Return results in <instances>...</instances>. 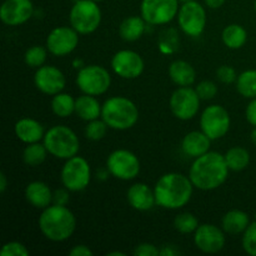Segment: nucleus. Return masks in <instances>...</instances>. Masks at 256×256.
I'll return each mask as SVG.
<instances>
[{"mask_svg":"<svg viewBox=\"0 0 256 256\" xmlns=\"http://www.w3.org/2000/svg\"><path fill=\"white\" fill-rule=\"evenodd\" d=\"M76 86L82 94L99 96L105 94L112 85L110 72L100 65H84L76 74Z\"/></svg>","mask_w":256,"mask_h":256,"instance_id":"obj_8","label":"nucleus"},{"mask_svg":"<svg viewBox=\"0 0 256 256\" xmlns=\"http://www.w3.org/2000/svg\"><path fill=\"white\" fill-rule=\"evenodd\" d=\"M14 132L20 142L25 144L39 142L44 139L45 132L42 125L32 118H22L14 125Z\"/></svg>","mask_w":256,"mask_h":256,"instance_id":"obj_22","label":"nucleus"},{"mask_svg":"<svg viewBox=\"0 0 256 256\" xmlns=\"http://www.w3.org/2000/svg\"><path fill=\"white\" fill-rule=\"evenodd\" d=\"M179 0H142L140 12L150 25H165L179 12Z\"/></svg>","mask_w":256,"mask_h":256,"instance_id":"obj_13","label":"nucleus"},{"mask_svg":"<svg viewBox=\"0 0 256 256\" xmlns=\"http://www.w3.org/2000/svg\"><path fill=\"white\" fill-rule=\"evenodd\" d=\"M69 202V190L66 188L64 189H58L54 192L52 195V204H59V205H68Z\"/></svg>","mask_w":256,"mask_h":256,"instance_id":"obj_41","label":"nucleus"},{"mask_svg":"<svg viewBox=\"0 0 256 256\" xmlns=\"http://www.w3.org/2000/svg\"><path fill=\"white\" fill-rule=\"evenodd\" d=\"M229 172L224 155L218 152H208L194 159L189 170V178L196 189L212 192L226 182Z\"/></svg>","mask_w":256,"mask_h":256,"instance_id":"obj_1","label":"nucleus"},{"mask_svg":"<svg viewBox=\"0 0 256 256\" xmlns=\"http://www.w3.org/2000/svg\"><path fill=\"white\" fill-rule=\"evenodd\" d=\"M225 162L232 172H239L246 169L250 164V154L242 146H234L224 154Z\"/></svg>","mask_w":256,"mask_h":256,"instance_id":"obj_28","label":"nucleus"},{"mask_svg":"<svg viewBox=\"0 0 256 256\" xmlns=\"http://www.w3.org/2000/svg\"><path fill=\"white\" fill-rule=\"evenodd\" d=\"M49 154L56 159L68 160L78 155L80 150V140L72 129L65 125H55L50 128L42 139Z\"/></svg>","mask_w":256,"mask_h":256,"instance_id":"obj_5","label":"nucleus"},{"mask_svg":"<svg viewBox=\"0 0 256 256\" xmlns=\"http://www.w3.org/2000/svg\"><path fill=\"white\" fill-rule=\"evenodd\" d=\"M192 2V0H179V2H182H182Z\"/></svg>","mask_w":256,"mask_h":256,"instance_id":"obj_49","label":"nucleus"},{"mask_svg":"<svg viewBox=\"0 0 256 256\" xmlns=\"http://www.w3.org/2000/svg\"><path fill=\"white\" fill-rule=\"evenodd\" d=\"M102 105L98 102V99L92 95L82 94V96L75 99V114L84 122L102 118Z\"/></svg>","mask_w":256,"mask_h":256,"instance_id":"obj_24","label":"nucleus"},{"mask_svg":"<svg viewBox=\"0 0 256 256\" xmlns=\"http://www.w3.org/2000/svg\"><path fill=\"white\" fill-rule=\"evenodd\" d=\"M225 232L214 224H200L194 232V244L205 254H216L225 246Z\"/></svg>","mask_w":256,"mask_h":256,"instance_id":"obj_16","label":"nucleus"},{"mask_svg":"<svg viewBox=\"0 0 256 256\" xmlns=\"http://www.w3.org/2000/svg\"><path fill=\"white\" fill-rule=\"evenodd\" d=\"M194 188L189 176L180 172L164 174L154 186L156 205L166 210L182 209L192 200Z\"/></svg>","mask_w":256,"mask_h":256,"instance_id":"obj_2","label":"nucleus"},{"mask_svg":"<svg viewBox=\"0 0 256 256\" xmlns=\"http://www.w3.org/2000/svg\"><path fill=\"white\" fill-rule=\"evenodd\" d=\"M8 189V178L5 172H0V192L4 194Z\"/></svg>","mask_w":256,"mask_h":256,"instance_id":"obj_45","label":"nucleus"},{"mask_svg":"<svg viewBox=\"0 0 256 256\" xmlns=\"http://www.w3.org/2000/svg\"><path fill=\"white\" fill-rule=\"evenodd\" d=\"M245 116H246L249 124H252V126H256V98L252 99V102L248 104L246 110H245Z\"/></svg>","mask_w":256,"mask_h":256,"instance_id":"obj_42","label":"nucleus"},{"mask_svg":"<svg viewBox=\"0 0 256 256\" xmlns=\"http://www.w3.org/2000/svg\"><path fill=\"white\" fill-rule=\"evenodd\" d=\"M255 10H256V0H255Z\"/></svg>","mask_w":256,"mask_h":256,"instance_id":"obj_51","label":"nucleus"},{"mask_svg":"<svg viewBox=\"0 0 256 256\" xmlns=\"http://www.w3.org/2000/svg\"><path fill=\"white\" fill-rule=\"evenodd\" d=\"M178 34L175 30H168L159 40V48L165 54H172L178 49Z\"/></svg>","mask_w":256,"mask_h":256,"instance_id":"obj_36","label":"nucleus"},{"mask_svg":"<svg viewBox=\"0 0 256 256\" xmlns=\"http://www.w3.org/2000/svg\"><path fill=\"white\" fill-rule=\"evenodd\" d=\"M112 69L118 76L126 80L138 79L145 69V62L134 50H120L112 58Z\"/></svg>","mask_w":256,"mask_h":256,"instance_id":"obj_15","label":"nucleus"},{"mask_svg":"<svg viewBox=\"0 0 256 256\" xmlns=\"http://www.w3.org/2000/svg\"><path fill=\"white\" fill-rule=\"evenodd\" d=\"M199 225V220L192 212H182L174 219V228L180 234H192Z\"/></svg>","mask_w":256,"mask_h":256,"instance_id":"obj_32","label":"nucleus"},{"mask_svg":"<svg viewBox=\"0 0 256 256\" xmlns=\"http://www.w3.org/2000/svg\"><path fill=\"white\" fill-rule=\"evenodd\" d=\"M50 108L58 118H68L75 112V99L70 94L62 92L52 96Z\"/></svg>","mask_w":256,"mask_h":256,"instance_id":"obj_29","label":"nucleus"},{"mask_svg":"<svg viewBox=\"0 0 256 256\" xmlns=\"http://www.w3.org/2000/svg\"><path fill=\"white\" fill-rule=\"evenodd\" d=\"M102 119L112 130L124 132L134 126L139 120V109L126 96H112L102 104Z\"/></svg>","mask_w":256,"mask_h":256,"instance_id":"obj_4","label":"nucleus"},{"mask_svg":"<svg viewBox=\"0 0 256 256\" xmlns=\"http://www.w3.org/2000/svg\"><path fill=\"white\" fill-rule=\"evenodd\" d=\"M108 255H110V256H112V255H120V256H125L126 254H125V252H108Z\"/></svg>","mask_w":256,"mask_h":256,"instance_id":"obj_48","label":"nucleus"},{"mask_svg":"<svg viewBox=\"0 0 256 256\" xmlns=\"http://www.w3.org/2000/svg\"><path fill=\"white\" fill-rule=\"evenodd\" d=\"M250 139H252V142L256 145V126H254V129H252V135H250Z\"/></svg>","mask_w":256,"mask_h":256,"instance_id":"obj_47","label":"nucleus"},{"mask_svg":"<svg viewBox=\"0 0 256 256\" xmlns=\"http://www.w3.org/2000/svg\"><path fill=\"white\" fill-rule=\"evenodd\" d=\"M38 224L45 239L52 242H62L74 234L76 219L66 205L52 204L42 210Z\"/></svg>","mask_w":256,"mask_h":256,"instance_id":"obj_3","label":"nucleus"},{"mask_svg":"<svg viewBox=\"0 0 256 256\" xmlns=\"http://www.w3.org/2000/svg\"><path fill=\"white\" fill-rule=\"evenodd\" d=\"M62 186L70 192H79L86 189L92 182V168L86 159L75 155L65 160L60 172Z\"/></svg>","mask_w":256,"mask_h":256,"instance_id":"obj_7","label":"nucleus"},{"mask_svg":"<svg viewBox=\"0 0 256 256\" xmlns=\"http://www.w3.org/2000/svg\"><path fill=\"white\" fill-rule=\"evenodd\" d=\"M202 99L196 90L190 86H179L170 96V110L176 119L186 122L196 116Z\"/></svg>","mask_w":256,"mask_h":256,"instance_id":"obj_12","label":"nucleus"},{"mask_svg":"<svg viewBox=\"0 0 256 256\" xmlns=\"http://www.w3.org/2000/svg\"><path fill=\"white\" fill-rule=\"evenodd\" d=\"M48 149L45 148L44 142L40 144L39 142H32V144H26L24 152H22V162H24L25 165L28 166H39L46 159Z\"/></svg>","mask_w":256,"mask_h":256,"instance_id":"obj_30","label":"nucleus"},{"mask_svg":"<svg viewBox=\"0 0 256 256\" xmlns=\"http://www.w3.org/2000/svg\"><path fill=\"white\" fill-rule=\"evenodd\" d=\"M160 255H165V256H169V255H178V252L172 250V248L169 246H164V249H160Z\"/></svg>","mask_w":256,"mask_h":256,"instance_id":"obj_46","label":"nucleus"},{"mask_svg":"<svg viewBox=\"0 0 256 256\" xmlns=\"http://www.w3.org/2000/svg\"><path fill=\"white\" fill-rule=\"evenodd\" d=\"M109 126L102 119H95L92 122H88L85 126V136L92 142H99L106 135Z\"/></svg>","mask_w":256,"mask_h":256,"instance_id":"obj_34","label":"nucleus"},{"mask_svg":"<svg viewBox=\"0 0 256 256\" xmlns=\"http://www.w3.org/2000/svg\"><path fill=\"white\" fill-rule=\"evenodd\" d=\"M212 142V140L202 130L200 132H190L182 139V150L186 156L196 159V158L210 152Z\"/></svg>","mask_w":256,"mask_h":256,"instance_id":"obj_20","label":"nucleus"},{"mask_svg":"<svg viewBox=\"0 0 256 256\" xmlns=\"http://www.w3.org/2000/svg\"><path fill=\"white\" fill-rule=\"evenodd\" d=\"M225 2L226 0H205V4L210 9H219L225 4Z\"/></svg>","mask_w":256,"mask_h":256,"instance_id":"obj_44","label":"nucleus"},{"mask_svg":"<svg viewBox=\"0 0 256 256\" xmlns=\"http://www.w3.org/2000/svg\"><path fill=\"white\" fill-rule=\"evenodd\" d=\"M198 95L202 100H212L218 94V85L212 80H202L195 88Z\"/></svg>","mask_w":256,"mask_h":256,"instance_id":"obj_37","label":"nucleus"},{"mask_svg":"<svg viewBox=\"0 0 256 256\" xmlns=\"http://www.w3.org/2000/svg\"><path fill=\"white\" fill-rule=\"evenodd\" d=\"M25 199L35 209L44 210L52 204V195L49 185L44 182H32L25 188Z\"/></svg>","mask_w":256,"mask_h":256,"instance_id":"obj_21","label":"nucleus"},{"mask_svg":"<svg viewBox=\"0 0 256 256\" xmlns=\"http://www.w3.org/2000/svg\"><path fill=\"white\" fill-rule=\"evenodd\" d=\"M148 22L142 16H129L122 22L119 26V35L125 42H136L144 35Z\"/></svg>","mask_w":256,"mask_h":256,"instance_id":"obj_26","label":"nucleus"},{"mask_svg":"<svg viewBox=\"0 0 256 256\" xmlns=\"http://www.w3.org/2000/svg\"><path fill=\"white\" fill-rule=\"evenodd\" d=\"M236 90L242 96L248 99L256 98V70H245L238 75Z\"/></svg>","mask_w":256,"mask_h":256,"instance_id":"obj_31","label":"nucleus"},{"mask_svg":"<svg viewBox=\"0 0 256 256\" xmlns=\"http://www.w3.org/2000/svg\"><path fill=\"white\" fill-rule=\"evenodd\" d=\"M178 24L184 34L188 36L198 38L204 32L206 26V12L200 2H182L178 12Z\"/></svg>","mask_w":256,"mask_h":256,"instance_id":"obj_10","label":"nucleus"},{"mask_svg":"<svg viewBox=\"0 0 256 256\" xmlns=\"http://www.w3.org/2000/svg\"><path fill=\"white\" fill-rule=\"evenodd\" d=\"M126 199L130 206L138 212H149L156 204L154 189L145 182H136L128 189Z\"/></svg>","mask_w":256,"mask_h":256,"instance_id":"obj_19","label":"nucleus"},{"mask_svg":"<svg viewBox=\"0 0 256 256\" xmlns=\"http://www.w3.org/2000/svg\"><path fill=\"white\" fill-rule=\"evenodd\" d=\"M169 76L178 86H192L196 79V72L190 62L175 60L169 65Z\"/></svg>","mask_w":256,"mask_h":256,"instance_id":"obj_23","label":"nucleus"},{"mask_svg":"<svg viewBox=\"0 0 256 256\" xmlns=\"http://www.w3.org/2000/svg\"><path fill=\"white\" fill-rule=\"evenodd\" d=\"M216 78L222 84H232V82H236L238 74L232 66L222 65L216 69Z\"/></svg>","mask_w":256,"mask_h":256,"instance_id":"obj_39","label":"nucleus"},{"mask_svg":"<svg viewBox=\"0 0 256 256\" xmlns=\"http://www.w3.org/2000/svg\"><path fill=\"white\" fill-rule=\"evenodd\" d=\"M134 255L136 256H159L160 249H158L154 244L142 242L134 249Z\"/></svg>","mask_w":256,"mask_h":256,"instance_id":"obj_40","label":"nucleus"},{"mask_svg":"<svg viewBox=\"0 0 256 256\" xmlns=\"http://www.w3.org/2000/svg\"><path fill=\"white\" fill-rule=\"evenodd\" d=\"M222 42L232 50H238L245 45L248 40V32L240 24H229L224 28L222 34Z\"/></svg>","mask_w":256,"mask_h":256,"instance_id":"obj_27","label":"nucleus"},{"mask_svg":"<svg viewBox=\"0 0 256 256\" xmlns=\"http://www.w3.org/2000/svg\"><path fill=\"white\" fill-rule=\"evenodd\" d=\"M232 119L222 105H210L205 108L200 116V129L212 140H218L224 138L229 132Z\"/></svg>","mask_w":256,"mask_h":256,"instance_id":"obj_11","label":"nucleus"},{"mask_svg":"<svg viewBox=\"0 0 256 256\" xmlns=\"http://www.w3.org/2000/svg\"><path fill=\"white\" fill-rule=\"evenodd\" d=\"M46 56H48L46 48L40 46V45H34V46H30L29 49L25 52L24 62L28 66L38 69V68L42 66V65L45 64Z\"/></svg>","mask_w":256,"mask_h":256,"instance_id":"obj_33","label":"nucleus"},{"mask_svg":"<svg viewBox=\"0 0 256 256\" xmlns=\"http://www.w3.org/2000/svg\"><path fill=\"white\" fill-rule=\"evenodd\" d=\"M255 222H256V214H255Z\"/></svg>","mask_w":256,"mask_h":256,"instance_id":"obj_52","label":"nucleus"},{"mask_svg":"<svg viewBox=\"0 0 256 256\" xmlns=\"http://www.w3.org/2000/svg\"><path fill=\"white\" fill-rule=\"evenodd\" d=\"M242 249L250 256H256V222H250L248 229L242 232Z\"/></svg>","mask_w":256,"mask_h":256,"instance_id":"obj_35","label":"nucleus"},{"mask_svg":"<svg viewBox=\"0 0 256 256\" xmlns=\"http://www.w3.org/2000/svg\"><path fill=\"white\" fill-rule=\"evenodd\" d=\"M34 14L32 0H5L0 6V19L5 25L19 26Z\"/></svg>","mask_w":256,"mask_h":256,"instance_id":"obj_18","label":"nucleus"},{"mask_svg":"<svg viewBox=\"0 0 256 256\" xmlns=\"http://www.w3.org/2000/svg\"><path fill=\"white\" fill-rule=\"evenodd\" d=\"M34 84L40 92L54 96L64 90L66 79L59 68L54 65H42L35 72Z\"/></svg>","mask_w":256,"mask_h":256,"instance_id":"obj_17","label":"nucleus"},{"mask_svg":"<svg viewBox=\"0 0 256 256\" xmlns=\"http://www.w3.org/2000/svg\"><path fill=\"white\" fill-rule=\"evenodd\" d=\"M94 252L86 245H75L69 252V255L72 256H92Z\"/></svg>","mask_w":256,"mask_h":256,"instance_id":"obj_43","label":"nucleus"},{"mask_svg":"<svg viewBox=\"0 0 256 256\" xmlns=\"http://www.w3.org/2000/svg\"><path fill=\"white\" fill-rule=\"evenodd\" d=\"M70 26L80 35H88L96 32L102 24V10L96 2L78 0L72 6L69 14Z\"/></svg>","mask_w":256,"mask_h":256,"instance_id":"obj_6","label":"nucleus"},{"mask_svg":"<svg viewBox=\"0 0 256 256\" xmlns=\"http://www.w3.org/2000/svg\"><path fill=\"white\" fill-rule=\"evenodd\" d=\"M106 169L115 179L130 182L140 174L142 165L139 158L134 152L126 149H118L108 156Z\"/></svg>","mask_w":256,"mask_h":256,"instance_id":"obj_9","label":"nucleus"},{"mask_svg":"<svg viewBox=\"0 0 256 256\" xmlns=\"http://www.w3.org/2000/svg\"><path fill=\"white\" fill-rule=\"evenodd\" d=\"M79 32L72 26H58L46 38V49L54 56H66L76 49Z\"/></svg>","mask_w":256,"mask_h":256,"instance_id":"obj_14","label":"nucleus"},{"mask_svg":"<svg viewBox=\"0 0 256 256\" xmlns=\"http://www.w3.org/2000/svg\"><path fill=\"white\" fill-rule=\"evenodd\" d=\"M29 250L22 242H5L2 248L0 255L2 256H28Z\"/></svg>","mask_w":256,"mask_h":256,"instance_id":"obj_38","label":"nucleus"},{"mask_svg":"<svg viewBox=\"0 0 256 256\" xmlns=\"http://www.w3.org/2000/svg\"><path fill=\"white\" fill-rule=\"evenodd\" d=\"M250 225V218L242 210H230L222 216V228L226 234L239 235L242 234Z\"/></svg>","mask_w":256,"mask_h":256,"instance_id":"obj_25","label":"nucleus"},{"mask_svg":"<svg viewBox=\"0 0 256 256\" xmlns=\"http://www.w3.org/2000/svg\"><path fill=\"white\" fill-rule=\"evenodd\" d=\"M92 2H102V0H92Z\"/></svg>","mask_w":256,"mask_h":256,"instance_id":"obj_50","label":"nucleus"}]
</instances>
